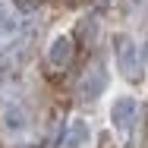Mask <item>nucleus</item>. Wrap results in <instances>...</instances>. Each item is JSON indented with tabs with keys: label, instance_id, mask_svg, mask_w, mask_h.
I'll list each match as a JSON object with an SVG mask.
<instances>
[{
	"label": "nucleus",
	"instance_id": "1",
	"mask_svg": "<svg viewBox=\"0 0 148 148\" xmlns=\"http://www.w3.org/2000/svg\"><path fill=\"white\" fill-rule=\"evenodd\" d=\"M117 63L120 73L129 79V82H139L142 79V60H139V47L129 35H120L117 38Z\"/></svg>",
	"mask_w": 148,
	"mask_h": 148
},
{
	"label": "nucleus",
	"instance_id": "2",
	"mask_svg": "<svg viewBox=\"0 0 148 148\" xmlns=\"http://www.w3.org/2000/svg\"><path fill=\"white\" fill-rule=\"evenodd\" d=\"M73 51H76V41L69 38V35H57L54 41H51V47H47V66L60 73V69H66L69 63H73Z\"/></svg>",
	"mask_w": 148,
	"mask_h": 148
},
{
	"label": "nucleus",
	"instance_id": "3",
	"mask_svg": "<svg viewBox=\"0 0 148 148\" xmlns=\"http://www.w3.org/2000/svg\"><path fill=\"white\" fill-rule=\"evenodd\" d=\"M136 114H139L136 98H129V95L117 98V101H114V107H110V123H114V129L129 132V129H132V123H136Z\"/></svg>",
	"mask_w": 148,
	"mask_h": 148
},
{
	"label": "nucleus",
	"instance_id": "4",
	"mask_svg": "<svg viewBox=\"0 0 148 148\" xmlns=\"http://www.w3.org/2000/svg\"><path fill=\"white\" fill-rule=\"evenodd\" d=\"M104 88H107V69L101 63L98 66H88V73L79 82V101H95Z\"/></svg>",
	"mask_w": 148,
	"mask_h": 148
},
{
	"label": "nucleus",
	"instance_id": "5",
	"mask_svg": "<svg viewBox=\"0 0 148 148\" xmlns=\"http://www.w3.org/2000/svg\"><path fill=\"white\" fill-rule=\"evenodd\" d=\"M91 139L85 120H69V129H66V139H63V148H85Z\"/></svg>",
	"mask_w": 148,
	"mask_h": 148
},
{
	"label": "nucleus",
	"instance_id": "6",
	"mask_svg": "<svg viewBox=\"0 0 148 148\" xmlns=\"http://www.w3.org/2000/svg\"><path fill=\"white\" fill-rule=\"evenodd\" d=\"M95 32H98V22H95V19H82V22H79V29H76V35H73V41H76V44H82V47H91Z\"/></svg>",
	"mask_w": 148,
	"mask_h": 148
},
{
	"label": "nucleus",
	"instance_id": "7",
	"mask_svg": "<svg viewBox=\"0 0 148 148\" xmlns=\"http://www.w3.org/2000/svg\"><path fill=\"white\" fill-rule=\"evenodd\" d=\"M6 129H13V132H19V129H25V126H29V123H25V114H19V110H16V107H13V110H6Z\"/></svg>",
	"mask_w": 148,
	"mask_h": 148
},
{
	"label": "nucleus",
	"instance_id": "8",
	"mask_svg": "<svg viewBox=\"0 0 148 148\" xmlns=\"http://www.w3.org/2000/svg\"><path fill=\"white\" fill-rule=\"evenodd\" d=\"M13 3H16V10H35L41 0H13Z\"/></svg>",
	"mask_w": 148,
	"mask_h": 148
},
{
	"label": "nucleus",
	"instance_id": "9",
	"mask_svg": "<svg viewBox=\"0 0 148 148\" xmlns=\"http://www.w3.org/2000/svg\"><path fill=\"white\" fill-rule=\"evenodd\" d=\"M145 63H148V44H145Z\"/></svg>",
	"mask_w": 148,
	"mask_h": 148
},
{
	"label": "nucleus",
	"instance_id": "10",
	"mask_svg": "<svg viewBox=\"0 0 148 148\" xmlns=\"http://www.w3.org/2000/svg\"><path fill=\"white\" fill-rule=\"evenodd\" d=\"M101 3H107V0H101Z\"/></svg>",
	"mask_w": 148,
	"mask_h": 148
}]
</instances>
